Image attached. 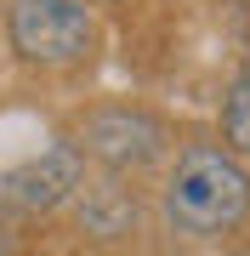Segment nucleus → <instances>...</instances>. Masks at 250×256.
<instances>
[{"mask_svg":"<svg viewBox=\"0 0 250 256\" xmlns=\"http://www.w3.org/2000/svg\"><path fill=\"white\" fill-rule=\"evenodd\" d=\"M85 182V154L74 137H57L40 154L17 160L6 176H0V205L11 216H51L74 200V188Z\"/></svg>","mask_w":250,"mask_h":256,"instance_id":"20e7f679","label":"nucleus"},{"mask_svg":"<svg viewBox=\"0 0 250 256\" xmlns=\"http://www.w3.org/2000/svg\"><path fill=\"white\" fill-rule=\"evenodd\" d=\"M6 46L23 68L74 74L97 57V18L85 0H6Z\"/></svg>","mask_w":250,"mask_h":256,"instance_id":"f03ea898","label":"nucleus"},{"mask_svg":"<svg viewBox=\"0 0 250 256\" xmlns=\"http://www.w3.org/2000/svg\"><path fill=\"white\" fill-rule=\"evenodd\" d=\"M125 176L108 171V182H91V188H74L80 200V228L91 239H125L131 228H137V200H131V188H120Z\"/></svg>","mask_w":250,"mask_h":256,"instance_id":"39448f33","label":"nucleus"},{"mask_svg":"<svg viewBox=\"0 0 250 256\" xmlns=\"http://www.w3.org/2000/svg\"><path fill=\"white\" fill-rule=\"evenodd\" d=\"M74 142H80L85 165H102L114 176H137L171 154V126L154 108H137V102H97L74 126Z\"/></svg>","mask_w":250,"mask_h":256,"instance_id":"7ed1b4c3","label":"nucleus"},{"mask_svg":"<svg viewBox=\"0 0 250 256\" xmlns=\"http://www.w3.org/2000/svg\"><path fill=\"white\" fill-rule=\"evenodd\" d=\"M222 148H233L239 160H250V68L228 86V97H222Z\"/></svg>","mask_w":250,"mask_h":256,"instance_id":"423d86ee","label":"nucleus"},{"mask_svg":"<svg viewBox=\"0 0 250 256\" xmlns=\"http://www.w3.org/2000/svg\"><path fill=\"white\" fill-rule=\"evenodd\" d=\"M250 216V171L222 142H188L159 188V222L171 239L216 245Z\"/></svg>","mask_w":250,"mask_h":256,"instance_id":"f257e3e1","label":"nucleus"}]
</instances>
